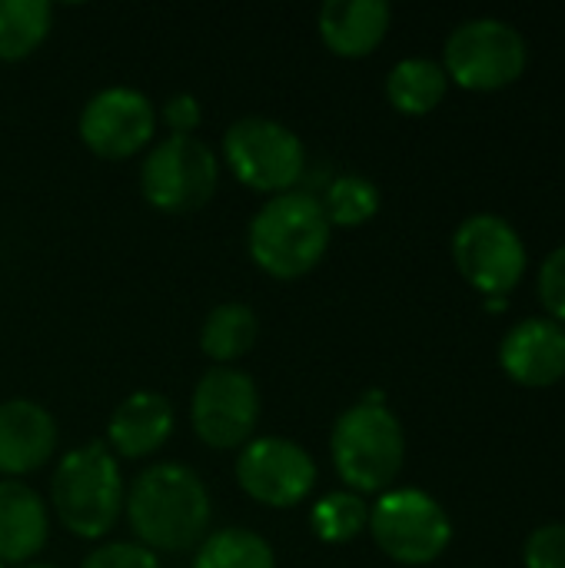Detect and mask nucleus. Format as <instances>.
Wrapping results in <instances>:
<instances>
[{"instance_id":"14","label":"nucleus","mask_w":565,"mask_h":568,"mask_svg":"<svg viewBox=\"0 0 565 568\" xmlns=\"http://www.w3.org/2000/svg\"><path fill=\"white\" fill-rule=\"evenodd\" d=\"M57 419L33 399L0 403V476H27L57 453Z\"/></svg>"},{"instance_id":"10","label":"nucleus","mask_w":565,"mask_h":568,"mask_svg":"<svg viewBox=\"0 0 565 568\" xmlns=\"http://www.w3.org/2000/svg\"><path fill=\"white\" fill-rule=\"evenodd\" d=\"M460 273L486 296H506L526 273V246L516 226L496 213H476L453 233Z\"/></svg>"},{"instance_id":"22","label":"nucleus","mask_w":565,"mask_h":568,"mask_svg":"<svg viewBox=\"0 0 565 568\" xmlns=\"http://www.w3.org/2000/svg\"><path fill=\"white\" fill-rule=\"evenodd\" d=\"M310 526L320 542L343 546V542H353L370 526V506L363 503V496H356L350 489L330 493L313 506Z\"/></svg>"},{"instance_id":"7","label":"nucleus","mask_w":565,"mask_h":568,"mask_svg":"<svg viewBox=\"0 0 565 568\" xmlns=\"http://www.w3.org/2000/svg\"><path fill=\"white\" fill-rule=\"evenodd\" d=\"M370 532L393 562L430 566L446 552L453 523L430 493L390 489L370 509Z\"/></svg>"},{"instance_id":"27","label":"nucleus","mask_w":565,"mask_h":568,"mask_svg":"<svg viewBox=\"0 0 565 568\" xmlns=\"http://www.w3.org/2000/svg\"><path fill=\"white\" fill-rule=\"evenodd\" d=\"M200 120H203V113H200V100L193 93H176L163 103V123H167L170 136H193Z\"/></svg>"},{"instance_id":"23","label":"nucleus","mask_w":565,"mask_h":568,"mask_svg":"<svg viewBox=\"0 0 565 568\" xmlns=\"http://www.w3.org/2000/svg\"><path fill=\"white\" fill-rule=\"evenodd\" d=\"M330 226H363L380 213V186L360 173H343L320 200Z\"/></svg>"},{"instance_id":"6","label":"nucleus","mask_w":565,"mask_h":568,"mask_svg":"<svg viewBox=\"0 0 565 568\" xmlns=\"http://www.w3.org/2000/svg\"><path fill=\"white\" fill-rule=\"evenodd\" d=\"M223 160L233 176L256 193H286L303 176V140L280 120L243 116L223 133Z\"/></svg>"},{"instance_id":"4","label":"nucleus","mask_w":565,"mask_h":568,"mask_svg":"<svg viewBox=\"0 0 565 568\" xmlns=\"http://www.w3.org/2000/svg\"><path fill=\"white\" fill-rule=\"evenodd\" d=\"M330 453L350 493H383L403 469L406 436L393 409L363 399L336 419Z\"/></svg>"},{"instance_id":"16","label":"nucleus","mask_w":565,"mask_h":568,"mask_svg":"<svg viewBox=\"0 0 565 568\" xmlns=\"http://www.w3.org/2000/svg\"><path fill=\"white\" fill-rule=\"evenodd\" d=\"M50 532L43 499L20 479H0V566H27Z\"/></svg>"},{"instance_id":"24","label":"nucleus","mask_w":565,"mask_h":568,"mask_svg":"<svg viewBox=\"0 0 565 568\" xmlns=\"http://www.w3.org/2000/svg\"><path fill=\"white\" fill-rule=\"evenodd\" d=\"M526 568H565V523H546L523 546Z\"/></svg>"},{"instance_id":"18","label":"nucleus","mask_w":565,"mask_h":568,"mask_svg":"<svg viewBox=\"0 0 565 568\" xmlns=\"http://www.w3.org/2000/svg\"><path fill=\"white\" fill-rule=\"evenodd\" d=\"M446 87H450V77L443 63L430 57H406L386 77V97L406 116H423L436 110L446 97Z\"/></svg>"},{"instance_id":"11","label":"nucleus","mask_w":565,"mask_h":568,"mask_svg":"<svg viewBox=\"0 0 565 568\" xmlns=\"http://www.w3.org/2000/svg\"><path fill=\"white\" fill-rule=\"evenodd\" d=\"M236 483L253 503L270 509H290L313 493L316 463L300 443L283 436H263L243 446L236 459Z\"/></svg>"},{"instance_id":"30","label":"nucleus","mask_w":565,"mask_h":568,"mask_svg":"<svg viewBox=\"0 0 565 568\" xmlns=\"http://www.w3.org/2000/svg\"><path fill=\"white\" fill-rule=\"evenodd\" d=\"M0 568H7V566H0Z\"/></svg>"},{"instance_id":"3","label":"nucleus","mask_w":565,"mask_h":568,"mask_svg":"<svg viewBox=\"0 0 565 568\" xmlns=\"http://www.w3.org/2000/svg\"><path fill=\"white\" fill-rule=\"evenodd\" d=\"M50 499L60 526L77 539H103L123 513V479L107 443L70 449L53 473Z\"/></svg>"},{"instance_id":"8","label":"nucleus","mask_w":565,"mask_h":568,"mask_svg":"<svg viewBox=\"0 0 565 568\" xmlns=\"http://www.w3.org/2000/svg\"><path fill=\"white\" fill-rule=\"evenodd\" d=\"M216 153L196 136L160 140L140 166L143 200L160 213H193L206 206L216 193Z\"/></svg>"},{"instance_id":"15","label":"nucleus","mask_w":565,"mask_h":568,"mask_svg":"<svg viewBox=\"0 0 565 568\" xmlns=\"http://www.w3.org/2000/svg\"><path fill=\"white\" fill-rule=\"evenodd\" d=\"M173 433V406L167 396L137 389L120 406L110 413L107 423V439L110 446L127 456V459H143L153 456Z\"/></svg>"},{"instance_id":"5","label":"nucleus","mask_w":565,"mask_h":568,"mask_svg":"<svg viewBox=\"0 0 565 568\" xmlns=\"http://www.w3.org/2000/svg\"><path fill=\"white\" fill-rule=\"evenodd\" d=\"M526 63V37L500 17H476L460 23L446 37L443 50L446 77L466 90H503L523 77Z\"/></svg>"},{"instance_id":"29","label":"nucleus","mask_w":565,"mask_h":568,"mask_svg":"<svg viewBox=\"0 0 565 568\" xmlns=\"http://www.w3.org/2000/svg\"><path fill=\"white\" fill-rule=\"evenodd\" d=\"M20 568H53V566H40V562H30V566H20Z\"/></svg>"},{"instance_id":"19","label":"nucleus","mask_w":565,"mask_h":568,"mask_svg":"<svg viewBox=\"0 0 565 568\" xmlns=\"http://www.w3.org/2000/svg\"><path fill=\"white\" fill-rule=\"evenodd\" d=\"M256 333H260V323L246 303H220L203 320L200 346L216 366H226V363L243 359L253 349Z\"/></svg>"},{"instance_id":"25","label":"nucleus","mask_w":565,"mask_h":568,"mask_svg":"<svg viewBox=\"0 0 565 568\" xmlns=\"http://www.w3.org/2000/svg\"><path fill=\"white\" fill-rule=\"evenodd\" d=\"M83 568H160V559L140 542H107L83 559Z\"/></svg>"},{"instance_id":"2","label":"nucleus","mask_w":565,"mask_h":568,"mask_svg":"<svg viewBox=\"0 0 565 568\" xmlns=\"http://www.w3.org/2000/svg\"><path fill=\"white\" fill-rule=\"evenodd\" d=\"M246 246L253 263L276 280H300L330 246V220L320 196L306 190H286L270 196L250 220Z\"/></svg>"},{"instance_id":"21","label":"nucleus","mask_w":565,"mask_h":568,"mask_svg":"<svg viewBox=\"0 0 565 568\" xmlns=\"http://www.w3.org/2000/svg\"><path fill=\"white\" fill-rule=\"evenodd\" d=\"M193 568H276V552L260 532L220 529L196 546Z\"/></svg>"},{"instance_id":"26","label":"nucleus","mask_w":565,"mask_h":568,"mask_svg":"<svg viewBox=\"0 0 565 568\" xmlns=\"http://www.w3.org/2000/svg\"><path fill=\"white\" fill-rule=\"evenodd\" d=\"M539 300L556 316V323H565V243L556 246L539 266Z\"/></svg>"},{"instance_id":"28","label":"nucleus","mask_w":565,"mask_h":568,"mask_svg":"<svg viewBox=\"0 0 565 568\" xmlns=\"http://www.w3.org/2000/svg\"><path fill=\"white\" fill-rule=\"evenodd\" d=\"M506 306H509L506 296H486V310H490V313H503Z\"/></svg>"},{"instance_id":"1","label":"nucleus","mask_w":565,"mask_h":568,"mask_svg":"<svg viewBox=\"0 0 565 568\" xmlns=\"http://www.w3.org/2000/svg\"><path fill=\"white\" fill-rule=\"evenodd\" d=\"M123 509L140 546L153 556L190 552L210 536V493L203 479L180 463L143 469L123 496Z\"/></svg>"},{"instance_id":"12","label":"nucleus","mask_w":565,"mask_h":568,"mask_svg":"<svg viewBox=\"0 0 565 568\" xmlns=\"http://www.w3.org/2000/svg\"><path fill=\"white\" fill-rule=\"evenodd\" d=\"M157 130V106L133 87H107L93 93L80 113V140L103 160L140 153Z\"/></svg>"},{"instance_id":"9","label":"nucleus","mask_w":565,"mask_h":568,"mask_svg":"<svg viewBox=\"0 0 565 568\" xmlns=\"http://www.w3.org/2000/svg\"><path fill=\"white\" fill-rule=\"evenodd\" d=\"M190 419L210 449H243L260 423V389L246 373L213 366L193 389Z\"/></svg>"},{"instance_id":"13","label":"nucleus","mask_w":565,"mask_h":568,"mask_svg":"<svg viewBox=\"0 0 565 568\" xmlns=\"http://www.w3.org/2000/svg\"><path fill=\"white\" fill-rule=\"evenodd\" d=\"M500 366L523 386H553L565 376V326L546 316L516 323L500 343Z\"/></svg>"},{"instance_id":"20","label":"nucleus","mask_w":565,"mask_h":568,"mask_svg":"<svg viewBox=\"0 0 565 568\" xmlns=\"http://www.w3.org/2000/svg\"><path fill=\"white\" fill-rule=\"evenodd\" d=\"M53 10L47 0H0V60L30 57L50 33Z\"/></svg>"},{"instance_id":"17","label":"nucleus","mask_w":565,"mask_h":568,"mask_svg":"<svg viewBox=\"0 0 565 568\" xmlns=\"http://www.w3.org/2000/svg\"><path fill=\"white\" fill-rule=\"evenodd\" d=\"M393 10L383 0H330L320 10V37L336 57H366L373 53L386 30Z\"/></svg>"}]
</instances>
